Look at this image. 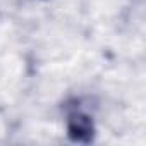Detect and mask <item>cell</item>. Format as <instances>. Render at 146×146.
Listing matches in <instances>:
<instances>
[{"instance_id":"obj_1","label":"cell","mask_w":146,"mask_h":146,"mask_svg":"<svg viewBox=\"0 0 146 146\" xmlns=\"http://www.w3.org/2000/svg\"><path fill=\"white\" fill-rule=\"evenodd\" d=\"M67 131L72 141L76 143H90L95 134L93 120L83 112H72L67 119Z\"/></svg>"}]
</instances>
